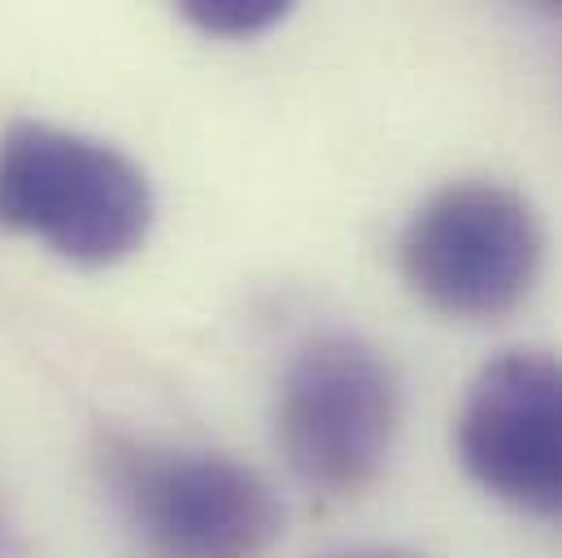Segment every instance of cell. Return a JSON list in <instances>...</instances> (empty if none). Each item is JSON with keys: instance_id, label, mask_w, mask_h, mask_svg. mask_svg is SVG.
<instances>
[{"instance_id": "7", "label": "cell", "mask_w": 562, "mask_h": 558, "mask_svg": "<svg viewBox=\"0 0 562 558\" xmlns=\"http://www.w3.org/2000/svg\"><path fill=\"white\" fill-rule=\"evenodd\" d=\"M349 558H411V555H397V550H367V555H349Z\"/></svg>"}, {"instance_id": "6", "label": "cell", "mask_w": 562, "mask_h": 558, "mask_svg": "<svg viewBox=\"0 0 562 558\" xmlns=\"http://www.w3.org/2000/svg\"><path fill=\"white\" fill-rule=\"evenodd\" d=\"M283 13H288V4L280 0H188L183 4V18L192 26H201L205 35H232V40L262 35Z\"/></svg>"}, {"instance_id": "5", "label": "cell", "mask_w": 562, "mask_h": 558, "mask_svg": "<svg viewBox=\"0 0 562 558\" xmlns=\"http://www.w3.org/2000/svg\"><path fill=\"white\" fill-rule=\"evenodd\" d=\"M123 493L166 558H262L283 533L276 489L227 454H132Z\"/></svg>"}, {"instance_id": "4", "label": "cell", "mask_w": 562, "mask_h": 558, "mask_svg": "<svg viewBox=\"0 0 562 558\" xmlns=\"http://www.w3.org/2000/svg\"><path fill=\"white\" fill-rule=\"evenodd\" d=\"M458 458L497 502L528 515H562V358L510 349L467 389Z\"/></svg>"}, {"instance_id": "1", "label": "cell", "mask_w": 562, "mask_h": 558, "mask_svg": "<svg viewBox=\"0 0 562 558\" xmlns=\"http://www.w3.org/2000/svg\"><path fill=\"white\" fill-rule=\"evenodd\" d=\"M0 227L75 267H114L153 227V188L123 148L18 119L0 132Z\"/></svg>"}, {"instance_id": "2", "label": "cell", "mask_w": 562, "mask_h": 558, "mask_svg": "<svg viewBox=\"0 0 562 558\" xmlns=\"http://www.w3.org/2000/svg\"><path fill=\"white\" fill-rule=\"evenodd\" d=\"M402 384L389 358L345 332L296 349L276 398L283 462L323 493L367 489L393 454Z\"/></svg>"}, {"instance_id": "3", "label": "cell", "mask_w": 562, "mask_h": 558, "mask_svg": "<svg viewBox=\"0 0 562 558\" xmlns=\"http://www.w3.org/2000/svg\"><path fill=\"white\" fill-rule=\"evenodd\" d=\"M546 227L502 183H449L431 192L402 232L411 292L449 319L510 314L541 279Z\"/></svg>"}]
</instances>
